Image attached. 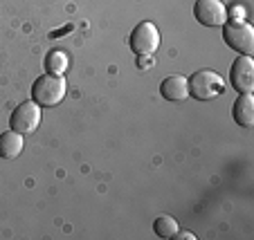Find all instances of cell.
Segmentation results:
<instances>
[{"label":"cell","instance_id":"obj_11","mask_svg":"<svg viewBox=\"0 0 254 240\" xmlns=\"http://www.w3.org/2000/svg\"><path fill=\"white\" fill-rule=\"evenodd\" d=\"M45 72L48 74H59V77H63L67 70V65H70V58H67V54L63 52V49H52V52L45 54Z\"/></svg>","mask_w":254,"mask_h":240},{"label":"cell","instance_id":"obj_10","mask_svg":"<svg viewBox=\"0 0 254 240\" xmlns=\"http://www.w3.org/2000/svg\"><path fill=\"white\" fill-rule=\"evenodd\" d=\"M23 135L16 130H7L0 135V157L2 159H16L23 153Z\"/></svg>","mask_w":254,"mask_h":240},{"label":"cell","instance_id":"obj_1","mask_svg":"<svg viewBox=\"0 0 254 240\" xmlns=\"http://www.w3.org/2000/svg\"><path fill=\"white\" fill-rule=\"evenodd\" d=\"M67 90L65 77L59 74H43L32 86V101H36L41 108H57L63 101Z\"/></svg>","mask_w":254,"mask_h":240},{"label":"cell","instance_id":"obj_9","mask_svg":"<svg viewBox=\"0 0 254 240\" xmlns=\"http://www.w3.org/2000/svg\"><path fill=\"white\" fill-rule=\"evenodd\" d=\"M232 115H234L236 124L243 126V128H252L254 126V99H252V92H245V95H241L239 99L234 101V110H232Z\"/></svg>","mask_w":254,"mask_h":240},{"label":"cell","instance_id":"obj_4","mask_svg":"<svg viewBox=\"0 0 254 240\" xmlns=\"http://www.w3.org/2000/svg\"><path fill=\"white\" fill-rule=\"evenodd\" d=\"M160 48V32L151 20H142L130 32V49L137 56H151Z\"/></svg>","mask_w":254,"mask_h":240},{"label":"cell","instance_id":"obj_3","mask_svg":"<svg viewBox=\"0 0 254 240\" xmlns=\"http://www.w3.org/2000/svg\"><path fill=\"white\" fill-rule=\"evenodd\" d=\"M223 39L234 52L252 54L254 52V27L245 20H232L223 25Z\"/></svg>","mask_w":254,"mask_h":240},{"label":"cell","instance_id":"obj_6","mask_svg":"<svg viewBox=\"0 0 254 240\" xmlns=\"http://www.w3.org/2000/svg\"><path fill=\"white\" fill-rule=\"evenodd\" d=\"M193 16L205 27H223L227 23V7L221 0H196Z\"/></svg>","mask_w":254,"mask_h":240},{"label":"cell","instance_id":"obj_2","mask_svg":"<svg viewBox=\"0 0 254 240\" xmlns=\"http://www.w3.org/2000/svg\"><path fill=\"white\" fill-rule=\"evenodd\" d=\"M225 92V81L214 70H198L189 79V95L198 101H209Z\"/></svg>","mask_w":254,"mask_h":240},{"label":"cell","instance_id":"obj_13","mask_svg":"<svg viewBox=\"0 0 254 240\" xmlns=\"http://www.w3.org/2000/svg\"><path fill=\"white\" fill-rule=\"evenodd\" d=\"M173 238H176V240H196V236H193V234H189V231H183V234H180V231H178V234L176 236H173Z\"/></svg>","mask_w":254,"mask_h":240},{"label":"cell","instance_id":"obj_8","mask_svg":"<svg viewBox=\"0 0 254 240\" xmlns=\"http://www.w3.org/2000/svg\"><path fill=\"white\" fill-rule=\"evenodd\" d=\"M160 92L167 101H185L189 96V79L180 77V74L167 77L160 86Z\"/></svg>","mask_w":254,"mask_h":240},{"label":"cell","instance_id":"obj_12","mask_svg":"<svg viewBox=\"0 0 254 240\" xmlns=\"http://www.w3.org/2000/svg\"><path fill=\"white\" fill-rule=\"evenodd\" d=\"M153 231L160 236V238H173V236L178 234V222H176V218H171V216H158L155 218V222H153Z\"/></svg>","mask_w":254,"mask_h":240},{"label":"cell","instance_id":"obj_7","mask_svg":"<svg viewBox=\"0 0 254 240\" xmlns=\"http://www.w3.org/2000/svg\"><path fill=\"white\" fill-rule=\"evenodd\" d=\"M230 81L234 86V90H239L241 95L254 90V61L250 54H241L234 63H232Z\"/></svg>","mask_w":254,"mask_h":240},{"label":"cell","instance_id":"obj_5","mask_svg":"<svg viewBox=\"0 0 254 240\" xmlns=\"http://www.w3.org/2000/svg\"><path fill=\"white\" fill-rule=\"evenodd\" d=\"M39 124H41V106L36 101H23L18 108H14L9 119L11 130H16L20 135L34 133L39 128Z\"/></svg>","mask_w":254,"mask_h":240}]
</instances>
